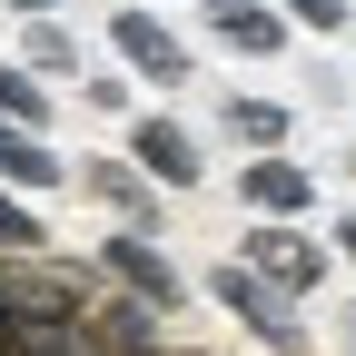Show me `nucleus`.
Masks as SVG:
<instances>
[{
    "label": "nucleus",
    "instance_id": "10",
    "mask_svg": "<svg viewBox=\"0 0 356 356\" xmlns=\"http://www.w3.org/2000/svg\"><path fill=\"white\" fill-rule=\"evenodd\" d=\"M79 346L89 356H149V346H168V317L139 307V297H119V287H99V307L79 317Z\"/></svg>",
    "mask_w": 356,
    "mask_h": 356
},
{
    "label": "nucleus",
    "instance_id": "8",
    "mask_svg": "<svg viewBox=\"0 0 356 356\" xmlns=\"http://www.w3.org/2000/svg\"><path fill=\"white\" fill-rule=\"evenodd\" d=\"M198 30L238 60H287V40H297L277 0H198Z\"/></svg>",
    "mask_w": 356,
    "mask_h": 356
},
{
    "label": "nucleus",
    "instance_id": "12",
    "mask_svg": "<svg viewBox=\"0 0 356 356\" xmlns=\"http://www.w3.org/2000/svg\"><path fill=\"white\" fill-rule=\"evenodd\" d=\"M10 60H20L30 79H70V89L89 79V60H79V30H70V20H20V50H10Z\"/></svg>",
    "mask_w": 356,
    "mask_h": 356
},
{
    "label": "nucleus",
    "instance_id": "11",
    "mask_svg": "<svg viewBox=\"0 0 356 356\" xmlns=\"http://www.w3.org/2000/svg\"><path fill=\"white\" fill-rule=\"evenodd\" d=\"M0 188L60 198V188H79V168L60 159V139H40V129H0Z\"/></svg>",
    "mask_w": 356,
    "mask_h": 356
},
{
    "label": "nucleus",
    "instance_id": "17",
    "mask_svg": "<svg viewBox=\"0 0 356 356\" xmlns=\"http://www.w3.org/2000/svg\"><path fill=\"white\" fill-rule=\"evenodd\" d=\"M327 257L346 267V277H356V208H337V228H327Z\"/></svg>",
    "mask_w": 356,
    "mask_h": 356
},
{
    "label": "nucleus",
    "instance_id": "7",
    "mask_svg": "<svg viewBox=\"0 0 356 356\" xmlns=\"http://www.w3.org/2000/svg\"><path fill=\"white\" fill-rule=\"evenodd\" d=\"M238 208L248 218H277V228H307V218H317V168H297V149L238 159Z\"/></svg>",
    "mask_w": 356,
    "mask_h": 356
},
{
    "label": "nucleus",
    "instance_id": "13",
    "mask_svg": "<svg viewBox=\"0 0 356 356\" xmlns=\"http://www.w3.org/2000/svg\"><path fill=\"white\" fill-rule=\"evenodd\" d=\"M50 119H60V89L30 79L10 50H0V129H40V139H50Z\"/></svg>",
    "mask_w": 356,
    "mask_h": 356
},
{
    "label": "nucleus",
    "instance_id": "14",
    "mask_svg": "<svg viewBox=\"0 0 356 356\" xmlns=\"http://www.w3.org/2000/svg\"><path fill=\"white\" fill-rule=\"evenodd\" d=\"M60 238H50V208L40 198H20V188H0V257H50Z\"/></svg>",
    "mask_w": 356,
    "mask_h": 356
},
{
    "label": "nucleus",
    "instance_id": "18",
    "mask_svg": "<svg viewBox=\"0 0 356 356\" xmlns=\"http://www.w3.org/2000/svg\"><path fill=\"white\" fill-rule=\"evenodd\" d=\"M0 20H60V0H0Z\"/></svg>",
    "mask_w": 356,
    "mask_h": 356
},
{
    "label": "nucleus",
    "instance_id": "4",
    "mask_svg": "<svg viewBox=\"0 0 356 356\" xmlns=\"http://www.w3.org/2000/svg\"><path fill=\"white\" fill-rule=\"evenodd\" d=\"M109 30V50H119V70L139 79V89H198V50L178 40L159 10H139V0H119V10L99 20Z\"/></svg>",
    "mask_w": 356,
    "mask_h": 356
},
{
    "label": "nucleus",
    "instance_id": "15",
    "mask_svg": "<svg viewBox=\"0 0 356 356\" xmlns=\"http://www.w3.org/2000/svg\"><path fill=\"white\" fill-rule=\"evenodd\" d=\"M277 10H287V30H297V40H337V30L356 20V0H277Z\"/></svg>",
    "mask_w": 356,
    "mask_h": 356
},
{
    "label": "nucleus",
    "instance_id": "9",
    "mask_svg": "<svg viewBox=\"0 0 356 356\" xmlns=\"http://www.w3.org/2000/svg\"><path fill=\"white\" fill-rule=\"evenodd\" d=\"M208 119H218V139H228L238 159H277V149L297 139V109H287V99H257V89H218Z\"/></svg>",
    "mask_w": 356,
    "mask_h": 356
},
{
    "label": "nucleus",
    "instance_id": "20",
    "mask_svg": "<svg viewBox=\"0 0 356 356\" xmlns=\"http://www.w3.org/2000/svg\"><path fill=\"white\" fill-rule=\"evenodd\" d=\"M337 168H346V188H356V149H346V159H337Z\"/></svg>",
    "mask_w": 356,
    "mask_h": 356
},
{
    "label": "nucleus",
    "instance_id": "19",
    "mask_svg": "<svg viewBox=\"0 0 356 356\" xmlns=\"http://www.w3.org/2000/svg\"><path fill=\"white\" fill-rule=\"evenodd\" d=\"M337 346H346V356H356V297H346V317H337Z\"/></svg>",
    "mask_w": 356,
    "mask_h": 356
},
{
    "label": "nucleus",
    "instance_id": "16",
    "mask_svg": "<svg viewBox=\"0 0 356 356\" xmlns=\"http://www.w3.org/2000/svg\"><path fill=\"white\" fill-rule=\"evenodd\" d=\"M129 89H139L129 70H89V79H79V99L99 109V119H129Z\"/></svg>",
    "mask_w": 356,
    "mask_h": 356
},
{
    "label": "nucleus",
    "instance_id": "3",
    "mask_svg": "<svg viewBox=\"0 0 356 356\" xmlns=\"http://www.w3.org/2000/svg\"><path fill=\"white\" fill-rule=\"evenodd\" d=\"M119 159L149 178L159 198H188V188H208V139L178 109H129V139H119Z\"/></svg>",
    "mask_w": 356,
    "mask_h": 356
},
{
    "label": "nucleus",
    "instance_id": "5",
    "mask_svg": "<svg viewBox=\"0 0 356 356\" xmlns=\"http://www.w3.org/2000/svg\"><path fill=\"white\" fill-rule=\"evenodd\" d=\"M238 267H257L277 297H317L327 277H337V257H327V238L317 228H277V218H248V238H238Z\"/></svg>",
    "mask_w": 356,
    "mask_h": 356
},
{
    "label": "nucleus",
    "instance_id": "6",
    "mask_svg": "<svg viewBox=\"0 0 356 356\" xmlns=\"http://www.w3.org/2000/svg\"><path fill=\"white\" fill-rule=\"evenodd\" d=\"M70 168H79V198L99 208L109 228H129V238H159V228H168V198H159V188H149V178L129 168L119 149H99V159H70Z\"/></svg>",
    "mask_w": 356,
    "mask_h": 356
},
{
    "label": "nucleus",
    "instance_id": "1",
    "mask_svg": "<svg viewBox=\"0 0 356 356\" xmlns=\"http://www.w3.org/2000/svg\"><path fill=\"white\" fill-rule=\"evenodd\" d=\"M198 297H208V307H228V327H238L257 356H317L307 307H297V297H277V287H267L257 267H238V257H218L208 277H198Z\"/></svg>",
    "mask_w": 356,
    "mask_h": 356
},
{
    "label": "nucleus",
    "instance_id": "2",
    "mask_svg": "<svg viewBox=\"0 0 356 356\" xmlns=\"http://www.w3.org/2000/svg\"><path fill=\"white\" fill-rule=\"evenodd\" d=\"M89 267H99V287H119V297H139V307H159V317L178 327L188 317V297H198V277L178 267L159 238H129V228H109L99 248H89Z\"/></svg>",
    "mask_w": 356,
    "mask_h": 356
}]
</instances>
